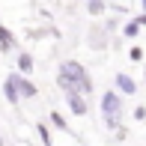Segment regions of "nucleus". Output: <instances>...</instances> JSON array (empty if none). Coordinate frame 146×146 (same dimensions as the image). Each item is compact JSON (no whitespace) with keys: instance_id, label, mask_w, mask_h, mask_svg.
<instances>
[{"instance_id":"obj_12","label":"nucleus","mask_w":146,"mask_h":146,"mask_svg":"<svg viewBox=\"0 0 146 146\" xmlns=\"http://www.w3.org/2000/svg\"><path fill=\"white\" fill-rule=\"evenodd\" d=\"M125 33H128V36H137V21H134V24H128V27H125Z\"/></svg>"},{"instance_id":"obj_8","label":"nucleus","mask_w":146,"mask_h":146,"mask_svg":"<svg viewBox=\"0 0 146 146\" xmlns=\"http://www.w3.org/2000/svg\"><path fill=\"white\" fill-rule=\"evenodd\" d=\"M87 9H90V15H102L104 12V0H87Z\"/></svg>"},{"instance_id":"obj_13","label":"nucleus","mask_w":146,"mask_h":146,"mask_svg":"<svg viewBox=\"0 0 146 146\" xmlns=\"http://www.w3.org/2000/svg\"><path fill=\"white\" fill-rule=\"evenodd\" d=\"M137 24H146V15H140V18H137Z\"/></svg>"},{"instance_id":"obj_14","label":"nucleus","mask_w":146,"mask_h":146,"mask_svg":"<svg viewBox=\"0 0 146 146\" xmlns=\"http://www.w3.org/2000/svg\"><path fill=\"white\" fill-rule=\"evenodd\" d=\"M140 3H143V6H146V0H140Z\"/></svg>"},{"instance_id":"obj_1","label":"nucleus","mask_w":146,"mask_h":146,"mask_svg":"<svg viewBox=\"0 0 146 146\" xmlns=\"http://www.w3.org/2000/svg\"><path fill=\"white\" fill-rule=\"evenodd\" d=\"M60 84H63L66 90H69V87H78L81 92H90L92 90V81H90L87 72H84V66L72 63V60H66L63 69H60Z\"/></svg>"},{"instance_id":"obj_7","label":"nucleus","mask_w":146,"mask_h":146,"mask_svg":"<svg viewBox=\"0 0 146 146\" xmlns=\"http://www.w3.org/2000/svg\"><path fill=\"white\" fill-rule=\"evenodd\" d=\"M3 90H6V98H9L12 104H18V102H21V92H18V87L9 81V78H6V87H3Z\"/></svg>"},{"instance_id":"obj_6","label":"nucleus","mask_w":146,"mask_h":146,"mask_svg":"<svg viewBox=\"0 0 146 146\" xmlns=\"http://www.w3.org/2000/svg\"><path fill=\"white\" fill-rule=\"evenodd\" d=\"M15 48V39H12V33L6 27H0V51H12Z\"/></svg>"},{"instance_id":"obj_5","label":"nucleus","mask_w":146,"mask_h":146,"mask_svg":"<svg viewBox=\"0 0 146 146\" xmlns=\"http://www.w3.org/2000/svg\"><path fill=\"white\" fill-rule=\"evenodd\" d=\"M116 90H119V92H125V96H131L137 87H134V81H131L128 75H116Z\"/></svg>"},{"instance_id":"obj_4","label":"nucleus","mask_w":146,"mask_h":146,"mask_svg":"<svg viewBox=\"0 0 146 146\" xmlns=\"http://www.w3.org/2000/svg\"><path fill=\"white\" fill-rule=\"evenodd\" d=\"M69 108H72V113H78V116H84V113L90 110V108H87V102H84L78 92H69Z\"/></svg>"},{"instance_id":"obj_10","label":"nucleus","mask_w":146,"mask_h":146,"mask_svg":"<svg viewBox=\"0 0 146 146\" xmlns=\"http://www.w3.org/2000/svg\"><path fill=\"white\" fill-rule=\"evenodd\" d=\"M51 122H54V125H57L60 131H69V125H66V119L60 116V113H51Z\"/></svg>"},{"instance_id":"obj_9","label":"nucleus","mask_w":146,"mask_h":146,"mask_svg":"<svg viewBox=\"0 0 146 146\" xmlns=\"http://www.w3.org/2000/svg\"><path fill=\"white\" fill-rule=\"evenodd\" d=\"M18 66H21V72H30V69H33V60H30V54H21V57H18Z\"/></svg>"},{"instance_id":"obj_11","label":"nucleus","mask_w":146,"mask_h":146,"mask_svg":"<svg viewBox=\"0 0 146 146\" xmlns=\"http://www.w3.org/2000/svg\"><path fill=\"white\" fill-rule=\"evenodd\" d=\"M140 57H143V51H140V48H131V60H137V63H140Z\"/></svg>"},{"instance_id":"obj_2","label":"nucleus","mask_w":146,"mask_h":146,"mask_svg":"<svg viewBox=\"0 0 146 146\" xmlns=\"http://www.w3.org/2000/svg\"><path fill=\"white\" fill-rule=\"evenodd\" d=\"M102 104H104V119H108L110 125H116V122H119V110H122V104H119V96H116V92H104Z\"/></svg>"},{"instance_id":"obj_3","label":"nucleus","mask_w":146,"mask_h":146,"mask_svg":"<svg viewBox=\"0 0 146 146\" xmlns=\"http://www.w3.org/2000/svg\"><path fill=\"white\" fill-rule=\"evenodd\" d=\"M9 81L18 87V92H24V96H36V87H33V84L27 81V78H21L18 72H15V75H9Z\"/></svg>"}]
</instances>
